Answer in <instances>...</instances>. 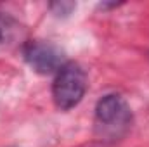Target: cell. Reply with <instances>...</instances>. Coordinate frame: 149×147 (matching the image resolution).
<instances>
[{"label": "cell", "instance_id": "3957f363", "mask_svg": "<svg viewBox=\"0 0 149 147\" xmlns=\"http://www.w3.org/2000/svg\"><path fill=\"white\" fill-rule=\"evenodd\" d=\"M23 57L28 66L38 74H54L68 62L64 52L52 42L33 40L23 47Z\"/></svg>", "mask_w": 149, "mask_h": 147}, {"label": "cell", "instance_id": "6da1fadb", "mask_svg": "<svg viewBox=\"0 0 149 147\" xmlns=\"http://www.w3.org/2000/svg\"><path fill=\"white\" fill-rule=\"evenodd\" d=\"M132 121L134 114L128 102L118 94H108L95 106L94 135L101 142H116L128 133Z\"/></svg>", "mask_w": 149, "mask_h": 147}, {"label": "cell", "instance_id": "277c9868", "mask_svg": "<svg viewBox=\"0 0 149 147\" xmlns=\"http://www.w3.org/2000/svg\"><path fill=\"white\" fill-rule=\"evenodd\" d=\"M52 9L56 10V14H57V16H61V12L70 14V12L74 9V3H64V2H61V3H54V5H52Z\"/></svg>", "mask_w": 149, "mask_h": 147}, {"label": "cell", "instance_id": "7a4b0ae2", "mask_svg": "<svg viewBox=\"0 0 149 147\" xmlns=\"http://www.w3.org/2000/svg\"><path fill=\"white\" fill-rule=\"evenodd\" d=\"M88 76L87 71L73 61H68L54 76L52 101L59 111H70L76 107L87 92Z\"/></svg>", "mask_w": 149, "mask_h": 147}]
</instances>
